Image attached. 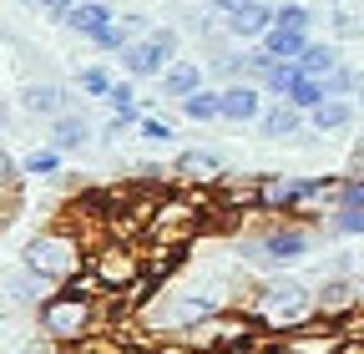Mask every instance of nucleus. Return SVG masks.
Instances as JSON below:
<instances>
[{
	"instance_id": "obj_10",
	"label": "nucleus",
	"mask_w": 364,
	"mask_h": 354,
	"mask_svg": "<svg viewBox=\"0 0 364 354\" xmlns=\"http://www.w3.org/2000/svg\"><path fill=\"white\" fill-rule=\"evenodd\" d=\"M304 127H309V112H299L294 102H268V112L258 117V137H268V142H294Z\"/></svg>"
},
{
	"instance_id": "obj_25",
	"label": "nucleus",
	"mask_w": 364,
	"mask_h": 354,
	"mask_svg": "<svg viewBox=\"0 0 364 354\" xmlns=\"http://www.w3.org/2000/svg\"><path fill=\"white\" fill-rule=\"evenodd\" d=\"M76 81H81V92H86V97H102V102L112 97V86H117V76H112L107 66H81Z\"/></svg>"
},
{
	"instance_id": "obj_33",
	"label": "nucleus",
	"mask_w": 364,
	"mask_h": 354,
	"mask_svg": "<svg viewBox=\"0 0 364 354\" xmlns=\"http://www.w3.org/2000/svg\"><path fill=\"white\" fill-rule=\"evenodd\" d=\"M349 172H354V177H364V142L349 152Z\"/></svg>"
},
{
	"instance_id": "obj_29",
	"label": "nucleus",
	"mask_w": 364,
	"mask_h": 354,
	"mask_svg": "<svg viewBox=\"0 0 364 354\" xmlns=\"http://www.w3.org/2000/svg\"><path fill=\"white\" fill-rule=\"evenodd\" d=\"M136 137H142V142H172V127L162 122V117H142V127H136Z\"/></svg>"
},
{
	"instance_id": "obj_27",
	"label": "nucleus",
	"mask_w": 364,
	"mask_h": 354,
	"mask_svg": "<svg viewBox=\"0 0 364 354\" xmlns=\"http://www.w3.org/2000/svg\"><path fill=\"white\" fill-rule=\"evenodd\" d=\"M359 81H364V76H359L354 66H339V71H329V76H324L329 97H354V92H359Z\"/></svg>"
},
{
	"instance_id": "obj_24",
	"label": "nucleus",
	"mask_w": 364,
	"mask_h": 354,
	"mask_svg": "<svg viewBox=\"0 0 364 354\" xmlns=\"http://www.w3.org/2000/svg\"><path fill=\"white\" fill-rule=\"evenodd\" d=\"M61 162H66V152H56V147H36V152H26V177H56L61 172Z\"/></svg>"
},
{
	"instance_id": "obj_1",
	"label": "nucleus",
	"mask_w": 364,
	"mask_h": 354,
	"mask_svg": "<svg viewBox=\"0 0 364 354\" xmlns=\"http://www.w3.org/2000/svg\"><path fill=\"white\" fill-rule=\"evenodd\" d=\"M21 258V269L26 274H36V279H46V284H71L86 263H91V243L76 233V228H61V223H51V228H41V233H31L26 238V248L16 253Z\"/></svg>"
},
{
	"instance_id": "obj_23",
	"label": "nucleus",
	"mask_w": 364,
	"mask_h": 354,
	"mask_svg": "<svg viewBox=\"0 0 364 354\" xmlns=\"http://www.w3.org/2000/svg\"><path fill=\"white\" fill-rule=\"evenodd\" d=\"M41 284L46 279H36V274H11L6 279V294H11V304H46V299H51V294H41Z\"/></svg>"
},
{
	"instance_id": "obj_16",
	"label": "nucleus",
	"mask_w": 364,
	"mask_h": 354,
	"mask_svg": "<svg viewBox=\"0 0 364 354\" xmlns=\"http://www.w3.org/2000/svg\"><path fill=\"white\" fill-rule=\"evenodd\" d=\"M339 66H344V56H339L334 41H309V51L299 56V71L304 76H318V81H324L329 71H339Z\"/></svg>"
},
{
	"instance_id": "obj_34",
	"label": "nucleus",
	"mask_w": 364,
	"mask_h": 354,
	"mask_svg": "<svg viewBox=\"0 0 364 354\" xmlns=\"http://www.w3.org/2000/svg\"><path fill=\"white\" fill-rule=\"evenodd\" d=\"M21 6H41V0H21Z\"/></svg>"
},
{
	"instance_id": "obj_28",
	"label": "nucleus",
	"mask_w": 364,
	"mask_h": 354,
	"mask_svg": "<svg viewBox=\"0 0 364 354\" xmlns=\"http://www.w3.org/2000/svg\"><path fill=\"white\" fill-rule=\"evenodd\" d=\"M339 208H364V177H354V172L339 177Z\"/></svg>"
},
{
	"instance_id": "obj_12",
	"label": "nucleus",
	"mask_w": 364,
	"mask_h": 354,
	"mask_svg": "<svg viewBox=\"0 0 364 354\" xmlns=\"http://www.w3.org/2000/svg\"><path fill=\"white\" fill-rule=\"evenodd\" d=\"M354 304H359V299H354V284H349V279H329L324 289L314 294L318 319H329V324H339V329H344V319L354 314Z\"/></svg>"
},
{
	"instance_id": "obj_18",
	"label": "nucleus",
	"mask_w": 364,
	"mask_h": 354,
	"mask_svg": "<svg viewBox=\"0 0 364 354\" xmlns=\"http://www.w3.org/2000/svg\"><path fill=\"white\" fill-rule=\"evenodd\" d=\"M172 172H182V177H198V183H218L223 177V157L218 152H182L177 162H172Z\"/></svg>"
},
{
	"instance_id": "obj_9",
	"label": "nucleus",
	"mask_w": 364,
	"mask_h": 354,
	"mask_svg": "<svg viewBox=\"0 0 364 354\" xmlns=\"http://www.w3.org/2000/svg\"><path fill=\"white\" fill-rule=\"evenodd\" d=\"M16 107H21L26 117L56 122V117H66V92H61V86H51V81H26L21 92H16Z\"/></svg>"
},
{
	"instance_id": "obj_4",
	"label": "nucleus",
	"mask_w": 364,
	"mask_h": 354,
	"mask_svg": "<svg viewBox=\"0 0 364 354\" xmlns=\"http://www.w3.org/2000/svg\"><path fill=\"white\" fill-rule=\"evenodd\" d=\"M91 274L107 284V294H132L147 279V258L136 253L127 238H102L91 248Z\"/></svg>"
},
{
	"instance_id": "obj_32",
	"label": "nucleus",
	"mask_w": 364,
	"mask_h": 354,
	"mask_svg": "<svg viewBox=\"0 0 364 354\" xmlns=\"http://www.w3.org/2000/svg\"><path fill=\"white\" fill-rule=\"evenodd\" d=\"M354 31H359V21L349 11H334V36H354Z\"/></svg>"
},
{
	"instance_id": "obj_8",
	"label": "nucleus",
	"mask_w": 364,
	"mask_h": 354,
	"mask_svg": "<svg viewBox=\"0 0 364 354\" xmlns=\"http://www.w3.org/2000/svg\"><path fill=\"white\" fill-rule=\"evenodd\" d=\"M223 26H228V36H238V41H263L273 26H279V6H273V0H253V6L233 11Z\"/></svg>"
},
{
	"instance_id": "obj_20",
	"label": "nucleus",
	"mask_w": 364,
	"mask_h": 354,
	"mask_svg": "<svg viewBox=\"0 0 364 354\" xmlns=\"http://www.w3.org/2000/svg\"><path fill=\"white\" fill-rule=\"evenodd\" d=\"M299 61H273L268 66V76H263V92L273 97V102H289V92H294V86H299Z\"/></svg>"
},
{
	"instance_id": "obj_2",
	"label": "nucleus",
	"mask_w": 364,
	"mask_h": 354,
	"mask_svg": "<svg viewBox=\"0 0 364 354\" xmlns=\"http://www.w3.org/2000/svg\"><path fill=\"white\" fill-rule=\"evenodd\" d=\"M314 233L304 218H279V223H263L253 238H243V258L263 263V269H294L299 258H309Z\"/></svg>"
},
{
	"instance_id": "obj_6",
	"label": "nucleus",
	"mask_w": 364,
	"mask_h": 354,
	"mask_svg": "<svg viewBox=\"0 0 364 354\" xmlns=\"http://www.w3.org/2000/svg\"><path fill=\"white\" fill-rule=\"evenodd\" d=\"M344 329L329 324V319H314V329H289L279 334V344H273L268 354H344Z\"/></svg>"
},
{
	"instance_id": "obj_21",
	"label": "nucleus",
	"mask_w": 364,
	"mask_h": 354,
	"mask_svg": "<svg viewBox=\"0 0 364 354\" xmlns=\"http://www.w3.org/2000/svg\"><path fill=\"white\" fill-rule=\"evenodd\" d=\"M324 233H334V238H364V208H334V213H324Z\"/></svg>"
},
{
	"instance_id": "obj_22",
	"label": "nucleus",
	"mask_w": 364,
	"mask_h": 354,
	"mask_svg": "<svg viewBox=\"0 0 364 354\" xmlns=\"http://www.w3.org/2000/svg\"><path fill=\"white\" fill-rule=\"evenodd\" d=\"M289 102H294L299 112H318V107L329 102V86L318 81V76H299V86L289 92Z\"/></svg>"
},
{
	"instance_id": "obj_19",
	"label": "nucleus",
	"mask_w": 364,
	"mask_h": 354,
	"mask_svg": "<svg viewBox=\"0 0 364 354\" xmlns=\"http://www.w3.org/2000/svg\"><path fill=\"white\" fill-rule=\"evenodd\" d=\"M263 51H268L273 61H299V56L309 51V36H299V31H284V26H273V31L263 36Z\"/></svg>"
},
{
	"instance_id": "obj_35",
	"label": "nucleus",
	"mask_w": 364,
	"mask_h": 354,
	"mask_svg": "<svg viewBox=\"0 0 364 354\" xmlns=\"http://www.w3.org/2000/svg\"><path fill=\"white\" fill-rule=\"evenodd\" d=\"M273 6H284V0H273Z\"/></svg>"
},
{
	"instance_id": "obj_30",
	"label": "nucleus",
	"mask_w": 364,
	"mask_h": 354,
	"mask_svg": "<svg viewBox=\"0 0 364 354\" xmlns=\"http://www.w3.org/2000/svg\"><path fill=\"white\" fill-rule=\"evenodd\" d=\"M76 6H81V0H41V11L51 16V21H66V16H71Z\"/></svg>"
},
{
	"instance_id": "obj_31",
	"label": "nucleus",
	"mask_w": 364,
	"mask_h": 354,
	"mask_svg": "<svg viewBox=\"0 0 364 354\" xmlns=\"http://www.w3.org/2000/svg\"><path fill=\"white\" fill-rule=\"evenodd\" d=\"M208 6L218 11V21H228L233 11H243V6H253V0H208Z\"/></svg>"
},
{
	"instance_id": "obj_3",
	"label": "nucleus",
	"mask_w": 364,
	"mask_h": 354,
	"mask_svg": "<svg viewBox=\"0 0 364 354\" xmlns=\"http://www.w3.org/2000/svg\"><path fill=\"white\" fill-rule=\"evenodd\" d=\"M97 319H102L97 299H76L66 289H56L51 299L36 309V324H41V334L51 344H86L91 329H97Z\"/></svg>"
},
{
	"instance_id": "obj_7",
	"label": "nucleus",
	"mask_w": 364,
	"mask_h": 354,
	"mask_svg": "<svg viewBox=\"0 0 364 354\" xmlns=\"http://www.w3.org/2000/svg\"><path fill=\"white\" fill-rule=\"evenodd\" d=\"M268 107H263V86L258 81H228L223 86V122H233V127H258V117H263Z\"/></svg>"
},
{
	"instance_id": "obj_14",
	"label": "nucleus",
	"mask_w": 364,
	"mask_h": 354,
	"mask_svg": "<svg viewBox=\"0 0 364 354\" xmlns=\"http://www.w3.org/2000/svg\"><path fill=\"white\" fill-rule=\"evenodd\" d=\"M86 142H91V127H86V117H81V112L56 117V122H51V132H46V147H56V152H81Z\"/></svg>"
},
{
	"instance_id": "obj_13",
	"label": "nucleus",
	"mask_w": 364,
	"mask_h": 354,
	"mask_svg": "<svg viewBox=\"0 0 364 354\" xmlns=\"http://www.w3.org/2000/svg\"><path fill=\"white\" fill-rule=\"evenodd\" d=\"M157 81H162V92H167L172 102H188L193 92H203V86H208V81H203V66H198V61H188V56H177Z\"/></svg>"
},
{
	"instance_id": "obj_11",
	"label": "nucleus",
	"mask_w": 364,
	"mask_h": 354,
	"mask_svg": "<svg viewBox=\"0 0 364 354\" xmlns=\"http://www.w3.org/2000/svg\"><path fill=\"white\" fill-rule=\"evenodd\" d=\"M112 26H117V11L107 6V0H81V6L66 16V31H76L86 41H102Z\"/></svg>"
},
{
	"instance_id": "obj_5",
	"label": "nucleus",
	"mask_w": 364,
	"mask_h": 354,
	"mask_svg": "<svg viewBox=\"0 0 364 354\" xmlns=\"http://www.w3.org/2000/svg\"><path fill=\"white\" fill-rule=\"evenodd\" d=\"M117 61H122V71H127L132 81L162 76V71L177 61V31H172V26H157V31H147L142 41H132V46H127Z\"/></svg>"
},
{
	"instance_id": "obj_26",
	"label": "nucleus",
	"mask_w": 364,
	"mask_h": 354,
	"mask_svg": "<svg viewBox=\"0 0 364 354\" xmlns=\"http://www.w3.org/2000/svg\"><path fill=\"white\" fill-rule=\"evenodd\" d=\"M279 26H284V31L309 36V31H314V11L304 6V0H284V6H279Z\"/></svg>"
},
{
	"instance_id": "obj_17",
	"label": "nucleus",
	"mask_w": 364,
	"mask_h": 354,
	"mask_svg": "<svg viewBox=\"0 0 364 354\" xmlns=\"http://www.w3.org/2000/svg\"><path fill=\"white\" fill-rule=\"evenodd\" d=\"M177 112L188 122H223V86H203L188 102H177Z\"/></svg>"
},
{
	"instance_id": "obj_15",
	"label": "nucleus",
	"mask_w": 364,
	"mask_h": 354,
	"mask_svg": "<svg viewBox=\"0 0 364 354\" xmlns=\"http://www.w3.org/2000/svg\"><path fill=\"white\" fill-rule=\"evenodd\" d=\"M349 117H354L349 97H329L318 112H309V127L318 132V137H334V132H349Z\"/></svg>"
}]
</instances>
